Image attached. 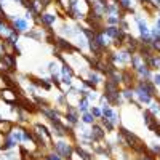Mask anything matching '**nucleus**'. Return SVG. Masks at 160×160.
<instances>
[{
  "label": "nucleus",
  "mask_w": 160,
  "mask_h": 160,
  "mask_svg": "<svg viewBox=\"0 0 160 160\" xmlns=\"http://www.w3.org/2000/svg\"><path fill=\"white\" fill-rule=\"evenodd\" d=\"M40 3H42V7H46L51 3V0H40Z\"/></svg>",
  "instance_id": "cd10ccee"
},
{
  "label": "nucleus",
  "mask_w": 160,
  "mask_h": 160,
  "mask_svg": "<svg viewBox=\"0 0 160 160\" xmlns=\"http://www.w3.org/2000/svg\"><path fill=\"white\" fill-rule=\"evenodd\" d=\"M90 80H91L93 83H96V85L101 82V80H99V75H98V74H93V72H90Z\"/></svg>",
  "instance_id": "b1692460"
},
{
  "label": "nucleus",
  "mask_w": 160,
  "mask_h": 160,
  "mask_svg": "<svg viewBox=\"0 0 160 160\" xmlns=\"http://www.w3.org/2000/svg\"><path fill=\"white\" fill-rule=\"evenodd\" d=\"M15 144H16V141L13 139V136L8 135V136H5V143L0 146V149H2V150H8V149H11Z\"/></svg>",
  "instance_id": "9d476101"
},
{
  "label": "nucleus",
  "mask_w": 160,
  "mask_h": 160,
  "mask_svg": "<svg viewBox=\"0 0 160 160\" xmlns=\"http://www.w3.org/2000/svg\"><path fill=\"white\" fill-rule=\"evenodd\" d=\"M122 95H123V98H125V99H128V101H131V98H133V93H131V88H125Z\"/></svg>",
  "instance_id": "4be33fe9"
},
{
  "label": "nucleus",
  "mask_w": 160,
  "mask_h": 160,
  "mask_svg": "<svg viewBox=\"0 0 160 160\" xmlns=\"http://www.w3.org/2000/svg\"><path fill=\"white\" fill-rule=\"evenodd\" d=\"M117 5H119L120 8H123V10H131V2L130 0H119V3H117Z\"/></svg>",
  "instance_id": "dca6fc26"
},
{
  "label": "nucleus",
  "mask_w": 160,
  "mask_h": 160,
  "mask_svg": "<svg viewBox=\"0 0 160 160\" xmlns=\"http://www.w3.org/2000/svg\"><path fill=\"white\" fill-rule=\"evenodd\" d=\"M59 102H61V104H64V102H66V96H59V99H58Z\"/></svg>",
  "instance_id": "c85d7f7f"
},
{
  "label": "nucleus",
  "mask_w": 160,
  "mask_h": 160,
  "mask_svg": "<svg viewBox=\"0 0 160 160\" xmlns=\"http://www.w3.org/2000/svg\"><path fill=\"white\" fill-rule=\"evenodd\" d=\"M136 70H138V74L141 75V77H144V79H149V77H150V69H149L146 64H141Z\"/></svg>",
  "instance_id": "f8f14e48"
},
{
  "label": "nucleus",
  "mask_w": 160,
  "mask_h": 160,
  "mask_svg": "<svg viewBox=\"0 0 160 160\" xmlns=\"http://www.w3.org/2000/svg\"><path fill=\"white\" fill-rule=\"evenodd\" d=\"M0 96H2V99L7 102V104H16V93L13 90H2L0 91Z\"/></svg>",
  "instance_id": "7ed1b4c3"
},
{
  "label": "nucleus",
  "mask_w": 160,
  "mask_h": 160,
  "mask_svg": "<svg viewBox=\"0 0 160 160\" xmlns=\"http://www.w3.org/2000/svg\"><path fill=\"white\" fill-rule=\"evenodd\" d=\"M143 119H144L146 126H149V125H150V122H152V120L155 119V115H154L149 109H146V111H143Z\"/></svg>",
  "instance_id": "ddd939ff"
},
{
  "label": "nucleus",
  "mask_w": 160,
  "mask_h": 160,
  "mask_svg": "<svg viewBox=\"0 0 160 160\" xmlns=\"http://www.w3.org/2000/svg\"><path fill=\"white\" fill-rule=\"evenodd\" d=\"M152 82L155 83V85H160V74H155V75H154V80H152Z\"/></svg>",
  "instance_id": "bb28decb"
},
{
  "label": "nucleus",
  "mask_w": 160,
  "mask_h": 160,
  "mask_svg": "<svg viewBox=\"0 0 160 160\" xmlns=\"http://www.w3.org/2000/svg\"><path fill=\"white\" fill-rule=\"evenodd\" d=\"M77 111H80V112H85L88 111V98H82V99L79 101V107H77Z\"/></svg>",
  "instance_id": "4468645a"
},
{
  "label": "nucleus",
  "mask_w": 160,
  "mask_h": 160,
  "mask_svg": "<svg viewBox=\"0 0 160 160\" xmlns=\"http://www.w3.org/2000/svg\"><path fill=\"white\" fill-rule=\"evenodd\" d=\"M74 152L77 154V155H79V157L82 159V160H91V157H93V155H91L90 152L83 150L82 147H80V146H75V147H74Z\"/></svg>",
  "instance_id": "1a4fd4ad"
},
{
  "label": "nucleus",
  "mask_w": 160,
  "mask_h": 160,
  "mask_svg": "<svg viewBox=\"0 0 160 160\" xmlns=\"http://www.w3.org/2000/svg\"><path fill=\"white\" fill-rule=\"evenodd\" d=\"M136 95L139 98V102H144V104H149L150 101H152V96L149 95V93H146L144 90H141V88L136 87Z\"/></svg>",
  "instance_id": "423d86ee"
},
{
  "label": "nucleus",
  "mask_w": 160,
  "mask_h": 160,
  "mask_svg": "<svg viewBox=\"0 0 160 160\" xmlns=\"http://www.w3.org/2000/svg\"><path fill=\"white\" fill-rule=\"evenodd\" d=\"M155 29H159V31H160V19L157 21V27H155Z\"/></svg>",
  "instance_id": "c756f323"
},
{
  "label": "nucleus",
  "mask_w": 160,
  "mask_h": 160,
  "mask_svg": "<svg viewBox=\"0 0 160 160\" xmlns=\"http://www.w3.org/2000/svg\"><path fill=\"white\" fill-rule=\"evenodd\" d=\"M122 80H123V83L126 85V88H131L135 83V77L133 74L130 72V70H123V74H122Z\"/></svg>",
  "instance_id": "0eeeda50"
},
{
  "label": "nucleus",
  "mask_w": 160,
  "mask_h": 160,
  "mask_svg": "<svg viewBox=\"0 0 160 160\" xmlns=\"http://www.w3.org/2000/svg\"><path fill=\"white\" fill-rule=\"evenodd\" d=\"M146 66L149 69H160V55H152L146 61Z\"/></svg>",
  "instance_id": "39448f33"
},
{
  "label": "nucleus",
  "mask_w": 160,
  "mask_h": 160,
  "mask_svg": "<svg viewBox=\"0 0 160 160\" xmlns=\"http://www.w3.org/2000/svg\"><path fill=\"white\" fill-rule=\"evenodd\" d=\"M150 48L155 50L157 53H160V37H155L152 40V43H150Z\"/></svg>",
  "instance_id": "f3484780"
},
{
  "label": "nucleus",
  "mask_w": 160,
  "mask_h": 160,
  "mask_svg": "<svg viewBox=\"0 0 160 160\" xmlns=\"http://www.w3.org/2000/svg\"><path fill=\"white\" fill-rule=\"evenodd\" d=\"M138 160H155V159H150L146 152H143V154H141V157H138Z\"/></svg>",
  "instance_id": "a878e982"
},
{
  "label": "nucleus",
  "mask_w": 160,
  "mask_h": 160,
  "mask_svg": "<svg viewBox=\"0 0 160 160\" xmlns=\"http://www.w3.org/2000/svg\"><path fill=\"white\" fill-rule=\"evenodd\" d=\"M104 135H106V131H104V128H102L101 125H93L91 133H90L91 141H101L102 138H104Z\"/></svg>",
  "instance_id": "f03ea898"
},
{
  "label": "nucleus",
  "mask_w": 160,
  "mask_h": 160,
  "mask_svg": "<svg viewBox=\"0 0 160 160\" xmlns=\"http://www.w3.org/2000/svg\"><path fill=\"white\" fill-rule=\"evenodd\" d=\"M119 21H120V19H119L117 16L111 15L109 18H107V21H106V22H107V24H111V26H115V24H119Z\"/></svg>",
  "instance_id": "aec40b11"
},
{
  "label": "nucleus",
  "mask_w": 160,
  "mask_h": 160,
  "mask_svg": "<svg viewBox=\"0 0 160 160\" xmlns=\"http://www.w3.org/2000/svg\"><path fill=\"white\" fill-rule=\"evenodd\" d=\"M13 131V122L10 120H0V133L3 136H8Z\"/></svg>",
  "instance_id": "20e7f679"
},
{
  "label": "nucleus",
  "mask_w": 160,
  "mask_h": 160,
  "mask_svg": "<svg viewBox=\"0 0 160 160\" xmlns=\"http://www.w3.org/2000/svg\"><path fill=\"white\" fill-rule=\"evenodd\" d=\"M55 152L59 154L61 157H64V159H69V157H72L74 147L70 144L64 143V141H58V143L55 144Z\"/></svg>",
  "instance_id": "f257e3e1"
},
{
  "label": "nucleus",
  "mask_w": 160,
  "mask_h": 160,
  "mask_svg": "<svg viewBox=\"0 0 160 160\" xmlns=\"http://www.w3.org/2000/svg\"><path fill=\"white\" fill-rule=\"evenodd\" d=\"M101 126H102L104 130H107V131H112V130H114V123H112L109 119H106V117H104V119H101Z\"/></svg>",
  "instance_id": "2eb2a0df"
},
{
  "label": "nucleus",
  "mask_w": 160,
  "mask_h": 160,
  "mask_svg": "<svg viewBox=\"0 0 160 160\" xmlns=\"http://www.w3.org/2000/svg\"><path fill=\"white\" fill-rule=\"evenodd\" d=\"M102 115H104L106 117V119H111V117H112V114H114V112H112V109H111V107L109 106H104V107H102Z\"/></svg>",
  "instance_id": "6ab92c4d"
},
{
  "label": "nucleus",
  "mask_w": 160,
  "mask_h": 160,
  "mask_svg": "<svg viewBox=\"0 0 160 160\" xmlns=\"http://www.w3.org/2000/svg\"><path fill=\"white\" fill-rule=\"evenodd\" d=\"M63 83H64V85H70V83H72V77H69V75H63Z\"/></svg>",
  "instance_id": "393cba45"
},
{
  "label": "nucleus",
  "mask_w": 160,
  "mask_h": 160,
  "mask_svg": "<svg viewBox=\"0 0 160 160\" xmlns=\"http://www.w3.org/2000/svg\"><path fill=\"white\" fill-rule=\"evenodd\" d=\"M90 114L95 117V119H101V115H102V112H101V109H98V107H95L93 106L91 109H90Z\"/></svg>",
  "instance_id": "a211bd4d"
},
{
  "label": "nucleus",
  "mask_w": 160,
  "mask_h": 160,
  "mask_svg": "<svg viewBox=\"0 0 160 160\" xmlns=\"http://www.w3.org/2000/svg\"><path fill=\"white\" fill-rule=\"evenodd\" d=\"M82 120L85 122V123H93V115L91 114H88V112H85V114H83V117H82Z\"/></svg>",
  "instance_id": "5701e85b"
},
{
  "label": "nucleus",
  "mask_w": 160,
  "mask_h": 160,
  "mask_svg": "<svg viewBox=\"0 0 160 160\" xmlns=\"http://www.w3.org/2000/svg\"><path fill=\"white\" fill-rule=\"evenodd\" d=\"M13 27H15V31H18V32H24L27 29V22L24 19H15Z\"/></svg>",
  "instance_id": "9b49d317"
},
{
  "label": "nucleus",
  "mask_w": 160,
  "mask_h": 160,
  "mask_svg": "<svg viewBox=\"0 0 160 160\" xmlns=\"http://www.w3.org/2000/svg\"><path fill=\"white\" fill-rule=\"evenodd\" d=\"M150 106H152V107H150V112H152V114L155 115V114H159V112H160V102H152V104H150Z\"/></svg>",
  "instance_id": "412c9836"
},
{
  "label": "nucleus",
  "mask_w": 160,
  "mask_h": 160,
  "mask_svg": "<svg viewBox=\"0 0 160 160\" xmlns=\"http://www.w3.org/2000/svg\"><path fill=\"white\" fill-rule=\"evenodd\" d=\"M55 21H56V16H55V15H50V13L40 15V22H42V24H45L46 27H50Z\"/></svg>",
  "instance_id": "6e6552de"
}]
</instances>
